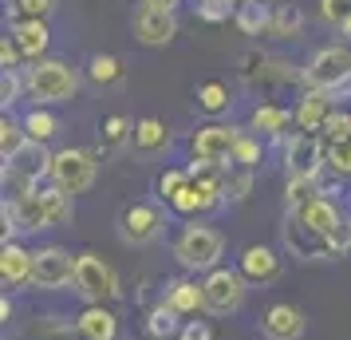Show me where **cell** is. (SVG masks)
<instances>
[{"label": "cell", "mask_w": 351, "mask_h": 340, "mask_svg": "<svg viewBox=\"0 0 351 340\" xmlns=\"http://www.w3.org/2000/svg\"><path fill=\"white\" fill-rule=\"evenodd\" d=\"M190 182V170H182V166H170V170H162L158 174V182H154V190H158V198L162 202H170V198L182 190Z\"/></svg>", "instance_id": "34"}, {"label": "cell", "mask_w": 351, "mask_h": 340, "mask_svg": "<svg viewBox=\"0 0 351 340\" xmlns=\"http://www.w3.org/2000/svg\"><path fill=\"white\" fill-rule=\"evenodd\" d=\"M0 277H4V289L32 285V253L20 242H4V249H0Z\"/></svg>", "instance_id": "18"}, {"label": "cell", "mask_w": 351, "mask_h": 340, "mask_svg": "<svg viewBox=\"0 0 351 340\" xmlns=\"http://www.w3.org/2000/svg\"><path fill=\"white\" fill-rule=\"evenodd\" d=\"M28 95L40 103V107H51V103H67V99L80 91V71L64 60H36L28 71Z\"/></svg>", "instance_id": "1"}, {"label": "cell", "mask_w": 351, "mask_h": 340, "mask_svg": "<svg viewBox=\"0 0 351 340\" xmlns=\"http://www.w3.org/2000/svg\"><path fill=\"white\" fill-rule=\"evenodd\" d=\"M182 324H186V321H182V317H178L166 301H162V305L150 308V317H146V332H150L154 340H170V337H178V332H182Z\"/></svg>", "instance_id": "24"}, {"label": "cell", "mask_w": 351, "mask_h": 340, "mask_svg": "<svg viewBox=\"0 0 351 340\" xmlns=\"http://www.w3.org/2000/svg\"><path fill=\"white\" fill-rule=\"evenodd\" d=\"M285 170L288 182H316L324 170V143L319 135H292L285 143Z\"/></svg>", "instance_id": "9"}, {"label": "cell", "mask_w": 351, "mask_h": 340, "mask_svg": "<svg viewBox=\"0 0 351 340\" xmlns=\"http://www.w3.org/2000/svg\"><path fill=\"white\" fill-rule=\"evenodd\" d=\"M237 139H241V131L229 127V123L197 127V135H193V159L213 162V166H229L233 162V150H237Z\"/></svg>", "instance_id": "10"}, {"label": "cell", "mask_w": 351, "mask_h": 340, "mask_svg": "<svg viewBox=\"0 0 351 340\" xmlns=\"http://www.w3.org/2000/svg\"><path fill=\"white\" fill-rule=\"evenodd\" d=\"M162 226H166V218H162L158 206L134 202V206H127L123 218H119V238L127 245H150V242H158Z\"/></svg>", "instance_id": "11"}, {"label": "cell", "mask_w": 351, "mask_h": 340, "mask_svg": "<svg viewBox=\"0 0 351 340\" xmlns=\"http://www.w3.org/2000/svg\"><path fill=\"white\" fill-rule=\"evenodd\" d=\"M256 162H261V143H256L253 135H245V131H241L237 150H233V162H229V166H241V170H253Z\"/></svg>", "instance_id": "37"}, {"label": "cell", "mask_w": 351, "mask_h": 340, "mask_svg": "<svg viewBox=\"0 0 351 340\" xmlns=\"http://www.w3.org/2000/svg\"><path fill=\"white\" fill-rule=\"evenodd\" d=\"M44 202H48L51 226H67L71 222V194H64L60 186H44Z\"/></svg>", "instance_id": "33"}, {"label": "cell", "mask_w": 351, "mask_h": 340, "mask_svg": "<svg viewBox=\"0 0 351 340\" xmlns=\"http://www.w3.org/2000/svg\"><path fill=\"white\" fill-rule=\"evenodd\" d=\"M300 32H304V12L300 8H296V4H276L269 36H276V40H296Z\"/></svg>", "instance_id": "25"}, {"label": "cell", "mask_w": 351, "mask_h": 340, "mask_svg": "<svg viewBox=\"0 0 351 340\" xmlns=\"http://www.w3.org/2000/svg\"><path fill=\"white\" fill-rule=\"evenodd\" d=\"M280 234H285V249L292 253V258H300V261H335V258L348 253L339 242L316 234L312 226H304L296 214H288L285 218V229H280Z\"/></svg>", "instance_id": "4"}, {"label": "cell", "mask_w": 351, "mask_h": 340, "mask_svg": "<svg viewBox=\"0 0 351 340\" xmlns=\"http://www.w3.org/2000/svg\"><path fill=\"white\" fill-rule=\"evenodd\" d=\"M134 36L150 44V48H158V44H170L178 36V20L174 12H158V8H138L134 12Z\"/></svg>", "instance_id": "16"}, {"label": "cell", "mask_w": 351, "mask_h": 340, "mask_svg": "<svg viewBox=\"0 0 351 340\" xmlns=\"http://www.w3.org/2000/svg\"><path fill=\"white\" fill-rule=\"evenodd\" d=\"M166 305L174 308L178 317H193V313H202V308H206V293H202V285H197V281H190V277H178V281H170V285H166Z\"/></svg>", "instance_id": "20"}, {"label": "cell", "mask_w": 351, "mask_h": 340, "mask_svg": "<svg viewBox=\"0 0 351 340\" xmlns=\"http://www.w3.org/2000/svg\"><path fill=\"white\" fill-rule=\"evenodd\" d=\"M339 32H343V36H351V16L343 20V24H339Z\"/></svg>", "instance_id": "44"}, {"label": "cell", "mask_w": 351, "mask_h": 340, "mask_svg": "<svg viewBox=\"0 0 351 340\" xmlns=\"http://www.w3.org/2000/svg\"><path fill=\"white\" fill-rule=\"evenodd\" d=\"M225 253V238L209 226H186L174 242V258L186 273H213Z\"/></svg>", "instance_id": "2"}, {"label": "cell", "mask_w": 351, "mask_h": 340, "mask_svg": "<svg viewBox=\"0 0 351 340\" xmlns=\"http://www.w3.org/2000/svg\"><path fill=\"white\" fill-rule=\"evenodd\" d=\"M308 321H304V313L296 305H269L265 308V317H261V332L269 340H300Z\"/></svg>", "instance_id": "15"}, {"label": "cell", "mask_w": 351, "mask_h": 340, "mask_svg": "<svg viewBox=\"0 0 351 340\" xmlns=\"http://www.w3.org/2000/svg\"><path fill=\"white\" fill-rule=\"evenodd\" d=\"M87 76H91V83H99V87H111V83L123 80V60L95 52V56L87 60Z\"/></svg>", "instance_id": "27"}, {"label": "cell", "mask_w": 351, "mask_h": 340, "mask_svg": "<svg viewBox=\"0 0 351 340\" xmlns=\"http://www.w3.org/2000/svg\"><path fill=\"white\" fill-rule=\"evenodd\" d=\"M40 229H51V214L44 190L36 186L32 194L12 198V234H40Z\"/></svg>", "instance_id": "14"}, {"label": "cell", "mask_w": 351, "mask_h": 340, "mask_svg": "<svg viewBox=\"0 0 351 340\" xmlns=\"http://www.w3.org/2000/svg\"><path fill=\"white\" fill-rule=\"evenodd\" d=\"M0 317H4V321H12V301H8V297L0 301Z\"/></svg>", "instance_id": "43"}, {"label": "cell", "mask_w": 351, "mask_h": 340, "mask_svg": "<svg viewBox=\"0 0 351 340\" xmlns=\"http://www.w3.org/2000/svg\"><path fill=\"white\" fill-rule=\"evenodd\" d=\"M178 340H213V328L206 321H186L182 332H178Z\"/></svg>", "instance_id": "40"}, {"label": "cell", "mask_w": 351, "mask_h": 340, "mask_svg": "<svg viewBox=\"0 0 351 340\" xmlns=\"http://www.w3.org/2000/svg\"><path fill=\"white\" fill-rule=\"evenodd\" d=\"M272 12H276V8H272L269 0H245V4H241L237 8V28L241 32H249V36H269V28H272Z\"/></svg>", "instance_id": "23"}, {"label": "cell", "mask_w": 351, "mask_h": 340, "mask_svg": "<svg viewBox=\"0 0 351 340\" xmlns=\"http://www.w3.org/2000/svg\"><path fill=\"white\" fill-rule=\"evenodd\" d=\"M237 273L245 277L249 285L265 289V285H272V281L280 277V258H276L272 245H245L241 258H237Z\"/></svg>", "instance_id": "12"}, {"label": "cell", "mask_w": 351, "mask_h": 340, "mask_svg": "<svg viewBox=\"0 0 351 340\" xmlns=\"http://www.w3.org/2000/svg\"><path fill=\"white\" fill-rule=\"evenodd\" d=\"M51 8H56L51 0H8V20H12V28L16 24H40V20H48Z\"/></svg>", "instance_id": "28"}, {"label": "cell", "mask_w": 351, "mask_h": 340, "mask_svg": "<svg viewBox=\"0 0 351 340\" xmlns=\"http://www.w3.org/2000/svg\"><path fill=\"white\" fill-rule=\"evenodd\" d=\"M20 123H24V131H28V139H32V143H48L51 135H56V127H60V123H56V115L44 111V107L28 111Z\"/></svg>", "instance_id": "30"}, {"label": "cell", "mask_w": 351, "mask_h": 340, "mask_svg": "<svg viewBox=\"0 0 351 340\" xmlns=\"http://www.w3.org/2000/svg\"><path fill=\"white\" fill-rule=\"evenodd\" d=\"M75 265H80V253H71L64 245H44L32 253V285L36 289L75 285Z\"/></svg>", "instance_id": "7"}, {"label": "cell", "mask_w": 351, "mask_h": 340, "mask_svg": "<svg viewBox=\"0 0 351 340\" xmlns=\"http://www.w3.org/2000/svg\"><path fill=\"white\" fill-rule=\"evenodd\" d=\"M348 91H351V87H348Z\"/></svg>", "instance_id": "46"}, {"label": "cell", "mask_w": 351, "mask_h": 340, "mask_svg": "<svg viewBox=\"0 0 351 340\" xmlns=\"http://www.w3.org/2000/svg\"><path fill=\"white\" fill-rule=\"evenodd\" d=\"M197 16L209 20V24H221V20L237 16V8H233V4H221V0H202V4H197Z\"/></svg>", "instance_id": "39"}, {"label": "cell", "mask_w": 351, "mask_h": 340, "mask_svg": "<svg viewBox=\"0 0 351 340\" xmlns=\"http://www.w3.org/2000/svg\"><path fill=\"white\" fill-rule=\"evenodd\" d=\"M304 83L312 87V91H343L351 87V44H328V48H319L308 67H304Z\"/></svg>", "instance_id": "3"}, {"label": "cell", "mask_w": 351, "mask_h": 340, "mask_svg": "<svg viewBox=\"0 0 351 340\" xmlns=\"http://www.w3.org/2000/svg\"><path fill=\"white\" fill-rule=\"evenodd\" d=\"M4 170H12V174L24 179L28 186H40V179H51V155L44 150V143H32V139H28L12 159L4 162Z\"/></svg>", "instance_id": "13"}, {"label": "cell", "mask_w": 351, "mask_h": 340, "mask_svg": "<svg viewBox=\"0 0 351 340\" xmlns=\"http://www.w3.org/2000/svg\"><path fill=\"white\" fill-rule=\"evenodd\" d=\"M221 4H233V8H241V4H245V0H221Z\"/></svg>", "instance_id": "45"}, {"label": "cell", "mask_w": 351, "mask_h": 340, "mask_svg": "<svg viewBox=\"0 0 351 340\" xmlns=\"http://www.w3.org/2000/svg\"><path fill=\"white\" fill-rule=\"evenodd\" d=\"M197 107H202V111H209V115L225 111V107H229V87H225V83H217V80L202 83V87H197Z\"/></svg>", "instance_id": "32"}, {"label": "cell", "mask_w": 351, "mask_h": 340, "mask_svg": "<svg viewBox=\"0 0 351 340\" xmlns=\"http://www.w3.org/2000/svg\"><path fill=\"white\" fill-rule=\"evenodd\" d=\"M351 16V0H319V20L324 24H343V20Z\"/></svg>", "instance_id": "38"}, {"label": "cell", "mask_w": 351, "mask_h": 340, "mask_svg": "<svg viewBox=\"0 0 351 340\" xmlns=\"http://www.w3.org/2000/svg\"><path fill=\"white\" fill-rule=\"evenodd\" d=\"M83 340H119V317L103 305H87L75 321Z\"/></svg>", "instance_id": "19"}, {"label": "cell", "mask_w": 351, "mask_h": 340, "mask_svg": "<svg viewBox=\"0 0 351 340\" xmlns=\"http://www.w3.org/2000/svg\"><path fill=\"white\" fill-rule=\"evenodd\" d=\"M20 60H24L20 48L12 40H4V44H0V67H4V71H20Z\"/></svg>", "instance_id": "41"}, {"label": "cell", "mask_w": 351, "mask_h": 340, "mask_svg": "<svg viewBox=\"0 0 351 340\" xmlns=\"http://www.w3.org/2000/svg\"><path fill=\"white\" fill-rule=\"evenodd\" d=\"M202 293H206V313L213 317H229V313H237L245 305V297H249V281L237 273V269H213L206 273L202 281Z\"/></svg>", "instance_id": "6"}, {"label": "cell", "mask_w": 351, "mask_h": 340, "mask_svg": "<svg viewBox=\"0 0 351 340\" xmlns=\"http://www.w3.org/2000/svg\"><path fill=\"white\" fill-rule=\"evenodd\" d=\"M335 115V99L328 91H312L308 87V95L296 103V127L304 135H319V131L328 127V119Z\"/></svg>", "instance_id": "17"}, {"label": "cell", "mask_w": 351, "mask_h": 340, "mask_svg": "<svg viewBox=\"0 0 351 340\" xmlns=\"http://www.w3.org/2000/svg\"><path fill=\"white\" fill-rule=\"evenodd\" d=\"M48 24H44V20H40V24H16V28H12V44H16L20 48V56H24V60H44V52H48Z\"/></svg>", "instance_id": "22"}, {"label": "cell", "mask_w": 351, "mask_h": 340, "mask_svg": "<svg viewBox=\"0 0 351 340\" xmlns=\"http://www.w3.org/2000/svg\"><path fill=\"white\" fill-rule=\"evenodd\" d=\"M288 123H296V111H288L280 103H261V107L249 115V127L261 131V135H272V139H280L288 131Z\"/></svg>", "instance_id": "21"}, {"label": "cell", "mask_w": 351, "mask_h": 340, "mask_svg": "<svg viewBox=\"0 0 351 340\" xmlns=\"http://www.w3.org/2000/svg\"><path fill=\"white\" fill-rule=\"evenodd\" d=\"M127 139H134V127H130L123 115H111V119L103 123V146H107V150H114V146H123Z\"/></svg>", "instance_id": "35"}, {"label": "cell", "mask_w": 351, "mask_h": 340, "mask_svg": "<svg viewBox=\"0 0 351 340\" xmlns=\"http://www.w3.org/2000/svg\"><path fill=\"white\" fill-rule=\"evenodd\" d=\"M95 174H99V162L95 155H87V150H60V155H51V186H60L64 194H83V190H91L95 186Z\"/></svg>", "instance_id": "5"}, {"label": "cell", "mask_w": 351, "mask_h": 340, "mask_svg": "<svg viewBox=\"0 0 351 340\" xmlns=\"http://www.w3.org/2000/svg\"><path fill=\"white\" fill-rule=\"evenodd\" d=\"M28 91V80H24V71H4L0 76V103H4V111L20 103V95Z\"/></svg>", "instance_id": "36"}, {"label": "cell", "mask_w": 351, "mask_h": 340, "mask_svg": "<svg viewBox=\"0 0 351 340\" xmlns=\"http://www.w3.org/2000/svg\"><path fill=\"white\" fill-rule=\"evenodd\" d=\"M134 146H143V150H158L166 146V123L154 119V115H146L134 123Z\"/></svg>", "instance_id": "29"}, {"label": "cell", "mask_w": 351, "mask_h": 340, "mask_svg": "<svg viewBox=\"0 0 351 340\" xmlns=\"http://www.w3.org/2000/svg\"><path fill=\"white\" fill-rule=\"evenodd\" d=\"M182 0H143V8H158V12H174Z\"/></svg>", "instance_id": "42"}, {"label": "cell", "mask_w": 351, "mask_h": 340, "mask_svg": "<svg viewBox=\"0 0 351 340\" xmlns=\"http://www.w3.org/2000/svg\"><path fill=\"white\" fill-rule=\"evenodd\" d=\"M24 143H28V131H24V123L8 119V111H4V119H0V155H4V162L12 159Z\"/></svg>", "instance_id": "31"}, {"label": "cell", "mask_w": 351, "mask_h": 340, "mask_svg": "<svg viewBox=\"0 0 351 340\" xmlns=\"http://www.w3.org/2000/svg\"><path fill=\"white\" fill-rule=\"evenodd\" d=\"M75 293L87 297L91 305H103V301H111L119 297V277L107 261L99 258V253H80V265H75Z\"/></svg>", "instance_id": "8"}, {"label": "cell", "mask_w": 351, "mask_h": 340, "mask_svg": "<svg viewBox=\"0 0 351 340\" xmlns=\"http://www.w3.org/2000/svg\"><path fill=\"white\" fill-rule=\"evenodd\" d=\"M319 143H324V166L339 179H351V135L348 139H319Z\"/></svg>", "instance_id": "26"}]
</instances>
